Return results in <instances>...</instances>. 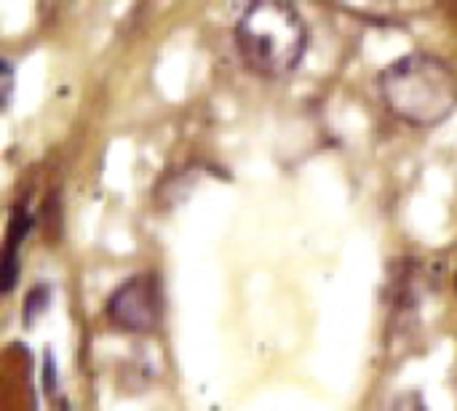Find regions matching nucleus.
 <instances>
[{
	"instance_id": "nucleus-1",
	"label": "nucleus",
	"mask_w": 457,
	"mask_h": 411,
	"mask_svg": "<svg viewBox=\"0 0 457 411\" xmlns=\"http://www.w3.org/2000/svg\"><path fill=\"white\" fill-rule=\"evenodd\" d=\"M383 104L407 126L434 128L457 110V72L434 53H404L380 72Z\"/></svg>"
},
{
	"instance_id": "nucleus-2",
	"label": "nucleus",
	"mask_w": 457,
	"mask_h": 411,
	"mask_svg": "<svg viewBox=\"0 0 457 411\" xmlns=\"http://www.w3.org/2000/svg\"><path fill=\"white\" fill-rule=\"evenodd\" d=\"M241 59L254 75H292L308 48V24L289 0H249L236 24Z\"/></svg>"
},
{
	"instance_id": "nucleus-3",
	"label": "nucleus",
	"mask_w": 457,
	"mask_h": 411,
	"mask_svg": "<svg viewBox=\"0 0 457 411\" xmlns=\"http://www.w3.org/2000/svg\"><path fill=\"white\" fill-rule=\"evenodd\" d=\"M107 318L115 329L131 334H150L161 324V292L153 275H134L120 284L110 302Z\"/></svg>"
},
{
	"instance_id": "nucleus-4",
	"label": "nucleus",
	"mask_w": 457,
	"mask_h": 411,
	"mask_svg": "<svg viewBox=\"0 0 457 411\" xmlns=\"http://www.w3.org/2000/svg\"><path fill=\"white\" fill-rule=\"evenodd\" d=\"M32 227V217L27 209H16L13 217H11V225H8V235H5V251H16L21 246V241L27 238Z\"/></svg>"
},
{
	"instance_id": "nucleus-5",
	"label": "nucleus",
	"mask_w": 457,
	"mask_h": 411,
	"mask_svg": "<svg viewBox=\"0 0 457 411\" xmlns=\"http://www.w3.org/2000/svg\"><path fill=\"white\" fill-rule=\"evenodd\" d=\"M48 305H51V289L46 284L43 286H35L27 294V300H24V321L27 324H35V318L43 316L48 310Z\"/></svg>"
},
{
	"instance_id": "nucleus-6",
	"label": "nucleus",
	"mask_w": 457,
	"mask_h": 411,
	"mask_svg": "<svg viewBox=\"0 0 457 411\" xmlns=\"http://www.w3.org/2000/svg\"><path fill=\"white\" fill-rule=\"evenodd\" d=\"M0 275H3V284H0L3 294H11L13 286H16V278H19V257H16V251H5Z\"/></svg>"
},
{
	"instance_id": "nucleus-7",
	"label": "nucleus",
	"mask_w": 457,
	"mask_h": 411,
	"mask_svg": "<svg viewBox=\"0 0 457 411\" xmlns=\"http://www.w3.org/2000/svg\"><path fill=\"white\" fill-rule=\"evenodd\" d=\"M11 96H13V67L8 62L0 64V99H3V107L11 104Z\"/></svg>"
},
{
	"instance_id": "nucleus-8",
	"label": "nucleus",
	"mask_w": 457,
	"mask_h": 411,
	"mask_svg": "<svg viewBox=\"0 0 457 411\" xmlns=\"http://www.w3.org/2000/svg\"><path fill=\"white\" fill-rule=\"evenodd\" d=\"M391 411H428V409H426V404L420 401V396L410 393V396H402V399L394 404V409Z\"/></svg>"
},
{
	"instance_id": "nucleus-9",
	"label": "nucleus",
	"mask_w": 457,
	"mask_h": 411,
	"mask_svg": "<svg viewBox=\"0 0 457 411\" xmlns=\"http://www.w3.org/2000/svg\"><path fill=\"white\" fill-rule=\"evenodd\" d=\"M43 385H46V393H54V390H56V366H54V358H51V356H46Z\"/></svg>"
}]
</instances>
